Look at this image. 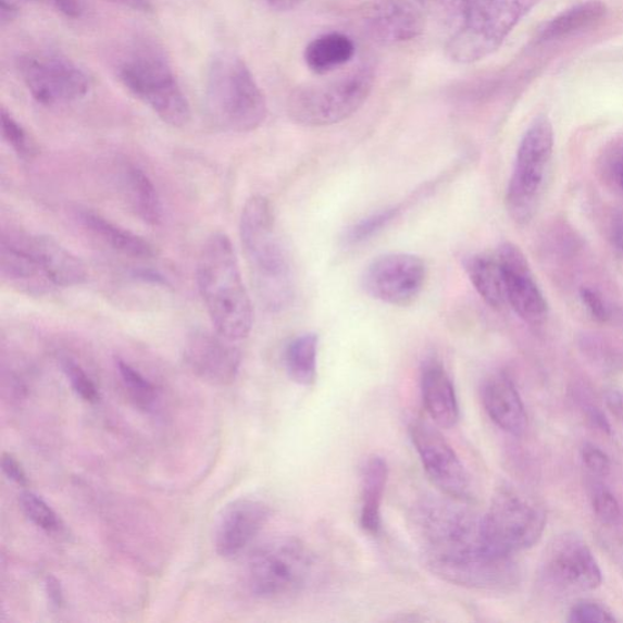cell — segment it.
I'll list each match as a JSON object with an SVG mask.
<instances>
[{"mask_svg": "<svg viewBox=\"0 0 623 623\" xmlns=\"http://www.w3.org/2000/svg\"><path fill=\"white\" fill-rule=\"evenodd\" d=\"M2 135L20 159L33 160L37 155L36 142L5 108L2 109Z\"/></svg>", "mask_w": 623, "mask_h": 623, "instance_id": "obj_33", "label": "cell"}, {"mask_svg": "<svg viewBox=\"0 0 623 623\" xmlns=\"http://www.w3.org/2000/svg\"><path fill=\"white\" fill-rule=\"evenodd\" d=\"M367 37L383 46H394L423 34L424 16L411 0H371L360 12Z\"/></svg>", "mask_w": 623, "mask_h": 623, "instance_id": "obj_16", "label": "cell"}, {"mask_svg": "<svg viewBox=\"0 0 623 623\" xmlns=\"http://www.w3.org/2000/svg\"><path fill=\"white\" fill-rule=\"evenodd\" d=\"M0 271L5 283L28 295L43 294L53 286L14 234L2 235Z\"/></svg>", "mask_w": 623, "mask_h": 623, "instance_id": "obj_21", "label": "cell"}, {"mask_svg": "<svg viewBox=\"0 0 623 623\" xmlns=\"http://www.w3.org/2000/svg\"><path fill=\"white\" fill-rule=\"evenodd\" d=\"M410 435L432 483L448 498L470 502L474 498L472 479L444 435L423 422H414L410 426Z\"/></svg>", "mask_w": 623, "mask_h": 623, "instance_id": "obj_13", "label": "cell"}, {"mask_svg": "<svg viewBox=\"0 0 623 623\" xmlns=\"http://www.w3.org/2000/svg\"><path fill=\"white\" fill-rule=\"evenodd\" d=\"M239 230L260 301L271 312L288 309L295 295L294 270L267 198L254 196L245 203Z\"/></svg>", "mask_w": 623, "mask_h": 623, "instance_id": "obj_1", "label": "cell"}, {"mask_svg": "<svg viewBox=\"0 0 623 623\" xmlns=\"http://www.w3.org/2000/svg\"><path fill=\"white\" fill-rule=\"evenodd\" d=\"M261 2L270 9L277 10V12H286V10L299 7L306 0H261Z\"/></svg>", "mask_w": 623, "mask_h": 623, "instance_id": "obj_45", "label": "cell"}, {"mask_svg": "<svg viewBox=\"0 0 623 623\" xmlns=\"http://www.w3.org/2000/svg\"><path fill=\"white\" fill-rule=\"evenodd\" d=\"M128 205L140 221L157 227L162 222V203L154 183L147 173L136 166H129L122 176Z\"/></svg>", "mask_w": 623, "mask_h": 623, "instance_id": "obj_27", "label": "cell"}, {"mask_svg": "<svg viewBox=\"0 0 623 623\" xmlns=\"http://www.w3.org/2000/svg\"><path fill=\"white\" fill-rule=\"evenodd\" d=\"M208 116L217 128L249 133L267 119V101L250 67L237 54L221 52L209 65L205 88Z\"/></svg>", "mask_w": 623, "mask_h": 623, "instance_id": "obj_4", "label": "cell"}, {"mask_svg": "<svg viewBox=\"0 0 623 623\" xmlns=\"http://www.w3.org/2000/svg\"><path fill=\"white\" fill-rule=\"evenodd\" d=\"M389 479V465L381 456L366 459L361 475L360 525L364 533L377 536L382 529V507Z\"/></svg>", "mask_w": 623, "mask_h": 623, "instance_id": "obj_23", "label": "cell"}, {"mask_svg": "<svg viewBox=\"0 0 623 623\" xmlns=\"http://www.w3.org/2000/svg\"><path fill=\"white\" fill-rule=\"evenodd\" d=\"M116 76L132 96L149 107L165 124L184 127L191 110L170 60L157 46L137 43L122 55Z\"/></svg>", "mask_w": 623, "mask_h": 623, "instance_id": "obj_5", "label": "cell"}, {"mask_svg": "<svg viewBox=\"0 0 623 623\" xmlns=\"http://www.w3.org/2000/svg\"><path fill=\"white\" fill-rule=\"evenodd\" d=\"M197 282L216 333L234 342L247 339L253 325L252 302L228 235L214 233L203 244Z\"/></svg>", "mask_w": 623, "mask_h": 623, "instance_id": "obj_2", "label": "cell"}, {"mask_svg": "<svg viewBox=\"0 0 623 623\" xmlns=\"http://www.w3.org/2000/svg\"><path fill=\"white\" fill-rule=\"evenodd\" d=\"M18 506L24 515L40 529L48 534L59 533L61 520L46 500L30 491H24L18 496Z\"/></svg>", "mask_w": 623, "mask_h": 623, "instance_id": "obj_32", "label": "cell"}, {"mask_svg": "<svg viewBox=\"0 0 623 623\" xmlns=\"http://www.w3.org/2000/svg\"><path fill=\"white\" fill-rule=\"evenodd\" d=\"M60 364L71 387H73V390L82 401L87 403H98L100 401L98 386L90 379L84 367L74 360L67 359V357L61 360Z\"/></svg>", "mask_w": 623, "mask_h": 623, "instance_id": "obj_34", "label": "cell"}, {"mask_svg": "<svg viewBox=\"0 0 623 623\" xmlns=\"http://www.w3.org/2000/svg\"><path fill=\"white\" fill-rule=\"evenodd\" d=\"M546 513L535 500L512 487H500L483 515V534L495 555L513 557L543 537Z\"/></svg>", "mask_w": 623, "mask_h": 623, "instance_id": "obj_9", "label": "cell"}, {"mask_svg": "<svg viewBox=\"0 0 623 623\" xmlns=\"http://www.w3.org/2000/svg\"><path fill=\"white\" fill-rule=\"evenodd\" d=\"M423 402L437 426L452 428L461 418L458 397L451 376L437 361L424 364L421 377Z\"/></svg>", "mask_w": 623, "mask_h": 623, "instance_id": "obj_22", "label": "cell"}, {"mask_svg": "<svg viewBox=\"0 0 623 623\" xmlns=\"http://www.w3.org/2000/svg\"><path fill=\"white\" fill-rule=\"evenodd\" d=\"M496 258L503 273L507 303L528 324L544 323L549 312L548 303L524 252L516 245L504 242L498 248Z\"/></svg>", "mask_w": 623, "mask_h": 623, "instance_id": "obj_15", "label": "cell"}, {"mask_svg": "<svg viewBox=\"0 0 623 623\" xmlns=\"http://www.w3.org/2000/svg\"><path fill=\"white\" fill-rule=\"evenodd\" d=\"M374 82V68L361 65L320 84L298 87L289 98L288 114L295 124L304 127L340 124L364 105Z\"/></svg>", "mask_w": 623, "mask_h": 623, "instance_id": "obj_7", "label": "cell"}, {"mask_svg": "<svg viewBox=\"0 0 623 623\" xmlns=\"http://www.w3.org/2000/svg\"><path fill=\"white\" fill-rule=\"evenodd\" d=\"M16 70L30 97L48 108L75 103L91 88V78L85 68L52 52L20 55Z\"/></svg>", "mask_w": 623, "mask_h": 623, "instance_id": "obj_11", "label": "cell"}, {"mask_svg": "<svg viewBox=\"0 0 623 623\" xmlns=\"http://www.w3.org/2000/svg\"><path fill=\"white\" fill-rule=\"evenodd\" d=\"M569 621L574 623H602L614 622L615 618L606 608L596 605V602L582 601L571 609Z\"/></svg>", "mask_w": 623, "mask_h": 623, "instance_id": "obj_37", "label": "cell"}, {"mask_svg": "<svg viewBox=\"0 0 623 623\" xmlns=\"http://www.w3.org/2000/svg\"><path fill=\"white\" fill-rule=\"evenodd\" d=\"M24 248L33 254L40 270L53 286L71 288L88 278L86 264L75 253L48 235L14 234Z\"/></svg>", "mask_w": 623, "mask_h": 623, "instance_id": "obj_19", "label": "cell"}, {"mask_svg": "<svg viewBox=\"0 0 623 623\" xmlns=\"http://www.w3.org/2000/svg\"><path fill=\"white\" fill-rule=\"evenodd\" d=\"M416 3L425 7V8H431L434 7L437 3H440L441 0H415ZM452 4L456 5L457 0H451Z\"/></svg>", "mask_w": 623, "mask_h": 623, "instance_id": "obj_48", "label": "cell"}, {"mask_svg": "<svg viewBox=\"0 0 623 623\" xmlns=\"http://www.w3.org/2000/svg\"><path fill=\"white\" fill-rule=\"evenodd\" d=\"M400 211L401 209L398 207L386 208L354 223L352 227L345 232L342 237L345 247H357V245L372 239L374 235L389 226L400 214Z\"/></svg>", "mask_w": 623, "mask_h": 623, "instance_id": "obj_31", "label": "cell"}, {"mask_svg": "<svg viewBox=\"0 0 623 623\" xmlns=\"http://www.w3.org/2000/svg\"><path fill=\"white\" fill-rule=\"evenodd\" d=\"M313 569L311 550L300 539L274 538L260 546L249 558L248 588L262 600H289L308 587Z\"/></svg>", "mask_w": 623, "mask_h": 623, "instance_id": "obj_8", "label": "cell"}, {"mask_svg": "<svg viewBox=\"0 0 623 623\" xmlns=\"http://www.w3.org/2000/svg\"><path fill=\"white\" fill-rule=\"evenodd\" d=\"M319 335L306 333L286 346L284 364L290 379L301 386H311L316 379Z\"/></svg>", "mask_w": 623, "mask_h": 623, "instance_id": "obj_29", "label": "cell"}, {"mask_svg": "<svg viewBox=\"0 0 623 623\" xmlns=\"http://www.w3.org/2000/svg\"><path fill=\"white\" fill-rule=\"evenodd\" d=\"M233 342L219 333L196 332L184 347V360L201 381L229 385L237 379L241 363V354Z\"/></svg>", "mask_w": 623, "mask_h": 623, "instance_id": "obj_18", "label": "cell"}, {"mask_svg": "<svg viewBox=\"0 0 623 623\" xmlns=\"http://www.w3.org/2000/svg\"><path fill=\"white\" fill-rule=\"evenodd\" d=\"M114 2L141 13H149L154 8L152 0H114Z\"/></svg>", "mask_w": 623, "mask_h": 623, "instance_id": "obj_46", "label": "cell"}, {"mask_svg": "<svg viewBox=\"0 0 623 623\" xmlns=\"http://www.w3.org/2000/svg\"><path fill=\"white\" fill-rule=\"evenodd\" d=\"M606 403L609 410L623 422V393L610 390L606 395Z\"/></svg>", "mask_w": 623, "mask_h": 623, "instance_id": "obj_44", "label": "cell"}, {"mask_svg": "<svg viewBox=\"0 0 623 623\" xmlns=\"http://www.w3.org/2000/svg\"><path fill=\"white\" fill-rule=\"evenodd\" d=\"M581 300L586 306L587 310L594 319L599 322H606L609 320V310L607 304L600 298V295L589 288H582L580 291Z\"/></svg>", "mask_w": 623, "mask_h": 623, "instance_id": "obj_39", "label": "cell"}, {"mask_svg": "<svg viewBox=\"0 0 623 623\" xmlns=\"http://www.w3.org/2000/svg\"><path fill=\"white\" fill-rule=\"evenodd\" d=\"M555 148V130L546 116H538L521 139L506 205L516 223L525 224L537 210Z\"/></svg>", "mask_w": 623, "mask_h": 623, "instance_id": "obj_10", "label": "cell"}, {"mask_svg": "<svg viewBox=\"0 0 623 623\" xmlns=\"http://www.w3.org/2000/svg\"><path fill=\"white\" fill-rule=\"evenodd\" d=\"M610 238L615 249L623 252V213L620 211L615 212L614 216H612Z\"/></svg>", "mask_w": 623, "mask_h": 623, "instance_id": "obj_43", "label": "cell"}, {"mask_svg": "<svg viewBox=\"0 0 623 623\" xmlns=\"http://www.w3.org/2000/svg\"><path fill=\"white\" fill-rule=\"evenodd\" d=\"M2 469L4 475L10 479V482L24 487L28 485V477L23 465L18 463L17 459L13 454H3Z\"/></svg>", "mask_w": 623, "mask_h": 623, "instance_id": "obj_40", "label": "cell"}, {"mask_svg": "<svg viewBox=\"0 0 623 623\" xmlns=\"http://www.w3.org/2000/svg\"><path fill=\"white\" fill-rule=\"evenodd\" d=\"M353 40L340 33L324 34L311 40L304 49V63L315 75H328L352 61Z\"/></svg>", "mask_w": 623, "mask_h": 623, "instance_id": "obj_25", "label": "cell"}, {"mask_svg": "<svg viewBox=\"0 0 623 623\" xmlns=\"http://www.w3.org/2000/svg\"><path fill=\"white\" fill-rule=\"evenodd\" d=\"M465 272L482 299L495 310L507 303L502 269L495 257L478 253L464 261Z\"/></svg>", "mask_w": 623, "mask_h": 623, "instance_id": "obj_28", "label": "cell"}, {"mask_svg": "<svg viewBox=\"0 0 623 623\" xmlns=\"http://www.w3.org/2000/svg\"><path fill=\"white\" fill-rule=\"evenodd\" d=\"M614 173L621 189L623 190V154H621L614 165Z\"/></svg>", "mask_w": 623, "mask_h": 623, "instance_id": "obj_47", "label": "cell"}, {"mask_svg": "<svg viewBox=\"0 0 623 623\" xmlns=\"http://www.w3.org/2000/svg\"><path fill=\"white\" fill-rule=\"evenodd\" d=\"M463 503L453 498H434L414 508L412 526L427 569L478 555H495L485 544L483 516Z\"/></svg>", "mask_w": 623, "mask_h": 623, "instance_id": "obj_3", "label": "cell"}, {"mask_svg": "<svg viewBox=\"0 0 623 623\" xmlns=\"http://www.w3.org/2000/svg\"><path fill=\"white\" fill-rule=\"evenodd\" d=\"M591 504H594L595 513L602 524H615L620 518L618 499L606 487L596 488Z\"/></svg>", "mask_w": 623, "mask_h": 623, "instance_id": "obj_36", "label": "cell"}, {"mask_svg": "<svg viewBox=\"0 0 623 623\" xmlns=\"http://www.w3.org/2000/svg\"><path fill=\"white\" fill-rule=\"evenodd\" d=\"M582 408H584V412L588 419V422L594 425L595 427L598 428V431L606 433V434H610L611 433V427L609 422L607 421V418L605 414L601 413V411L599 410V408L597 406L594 404H582Z\"/></svg>", "mask_w": 623, "mask_h": 623, "instance_id": "obj_42", "label": "cell"}, {"mask_svg": "<svg viewBox=\"0 0 623 623\" xmlns=\"http://www.w3.org/2000/svg\"><path fill=\"white\" fill-rule=\"evenodd\" d=\"M582 459L589 472L594 475L606 477L610 473L611 463L609 457L595 445L586 444L582 449Z\"/></svg>", "mask_w": 623, "mask_h": 623, "instance_id": "obj_38", "label": "cell"}, {"mask_svg": "<svg viewBox=\"0 0 623 623\" xmlns=\"http://www.w3.org/2000/svg\"><path fill=\"white\" fill-rule=\"evenodd\" d=\"M77 219L82 226L88 229L99 240L112 250L126 254L132 259L150 260L158 254L154 245L139 235L116 226L101 214L90 210H78Z\"/></svg>", "mask_w": 623, "mask_h": 623, "instance_id": "obj_24", "label": "cell"}, {"mask_svg": "<svg viewBox=\"0 0 623 623\" xmlns=\"http://www.w3.org/2000/svg\"><path fill=\"white\" fill-rule=\"evenodd\" d=\"M271 507L257 498L233 500L217 520L214 547L224 559H234L247 549L271 518Z\"/></svg>", "mask_w": 623, "mask_h": 623, "instance_id": "obj_17", "label": "cell"}, {"mask_svg": "<svg viewBox=\"0 0 623 623\" xmlns=\"http://www.w3.org/2000/svg\"><path fill=\"white\" fill-rule=\"evenodd\" d=\"M27 2L45 3L59 14L74 20L80 18L86 13L85 0H0V8L8 13H20V9Z\"/></svg>", "mask_w": 623, "mask_h": 623, "instance_id": "obj_35", "label": "cell"}, {"mask_svg": "<svg viewBox=\"0 0 623 623\" xmlns=\"http://www.w3.org/2000/svg\"><path fill=\"white\" fill-rule=\"evenodd\" d=\"M427 279L426 263L413 253L382 254L365 269L362 277L364 291L372 299L396 308H408L424 290Z\"/></svg>", "mask_w": 623, "mask_h": 623, "instance_id": "obj_12", "label": "cell"}, {"mask_svg": "<svg viewBox=\"0 0 623 623\" xmlns=\"http://www.w3.org/2000/svg\"><path fill=\"white\" fill-rule=\"evenodd\" d=\"M546 585L560 595L585 594L601 585V570L590 549L574 536L551 546L543 566Z\"/></svg>", "mask_w": 623, "mask_h": 623, "instance_id": "obj_14", "label": "cell"}, {"mask_svg": "<svg viewBox=\"0 0 623 623\" xmlns=\"http://www.w3.org/2000/svg\"><path fill=\"white\" fill-rule=\"evenodd\" d=\"M607 5L600 0H588V2L572 7L551 18L539 30V42H553V40L584 33V30L599 24L607 16Z\"/></svg>", "mask_w": 623, "mask_h": 623, "instance_id": "obj_26", "label": "cell"}, {"mask_svg": "<svg viewBox=\"0 0 623 623\" xmlns=\"http://www.w3.org/2000/svg\"><path fill=\"white\" fill-rule=\"evenodd\" d=\"M483 402L488 416L503 432L513 436L526 432L525 406L508 375L498 373L488 377L483 387Z\"/></svg>", "mask_w": 623, "mask_h": 623, "instance_id": "obj_20", "label": "cell"}, {"mask_svg": "<svg viewBox=\"0 0 623 623\" xmlns=\"http://www.w3.org/2000/svg\"><path fill=\"white\" fill-rule=\"evenodd\" d=\"M46 594L50 605L54 608L60 609L64 607V590L63 587H61L60 581L54 575H48L46 577Z\"/></svg>", "mask_w": 623, "mask_h": 623, "instance_id": "obj_41", "label": "cell"}, {"mask_svg": "<svg viewBox=\"0 0 623 623\" xmlns=\"http://www.w3.org/2000/svg\"><path fill=\"white\" fill-rule=\"evenodd\" d=\"M116 367L132 402L141 411L154 410L159 400L157 386L124 360H116Z\"/></svg>", "mask_w": 623, "mask_h": 623, "instance_id": "obj_30", "label": "cell"}, {"mask_svg": "<svg viewBox=\"0 0 623 623\" xmlns=\"http://www.w3.org/2000/svg\"><path fill=\"white\" fill-rule=\"evenodd\" d=\"M539 0H459L461 24L449 38L446 52L459 64L475 63L502 46Z\"/></svg>", "mask_w": 623, "mask_h": 623, "instance_id": "obj_6", "label": "cell"}]
</instances>
